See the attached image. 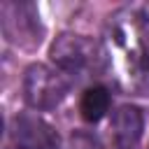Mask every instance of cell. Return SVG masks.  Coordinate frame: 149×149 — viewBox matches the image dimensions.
<instances>
[{
    "label": "cell",
    "mask_w": 149,
    "mask_h": 149,
    "mask_svg": "<svg viewBox=\"0 0 149 149\" xmlns=\"http://www.w3.org/2000/svg\"><path fill=\"white\" fill-rule=\"evenodd\" d=\"M70 84L61 70L35 63L23 74V98L35 109H54L68 93Z\"/></svg>",
    "instance_id": "obj_2"
},
{
    "label": "cell",
    "mask_w": 149,
    "mask_h": 149,
    "mask_svg": "<svg viewBox=\"0 0 149 149\" xmlns=\"http://www.w3.org/2000/svg\"><path fill=\"white\" fill-rule=\"evenodd\" d=\"M107 109H109V93L105 86H91L84 91L81 102H79V112L86 121H91V123L100 121L107 114Z\"/></svg>",
    "instance_id": "obj_6"
},
{
    "label": "cell",
    "mask_w": 149,
    "mask_h": 149,
    "mask_svg": "<svg viewBox=\"0 0 149 149\" xmlns=\"http://www.w3.org/2000/svg\"><path fill=\"white\" fill-rule=\"evenodd\" d=\"M142 126H144V119L135 105H121L112 114V135L121 149H130L137 144L142 135Z\"/></svg>",
    "instance_id": "obj_5"
},
{
    "label": "cell",
    "mask_w": 149,
    "mask_h": 149,
    "mask_svg": "<svg viewBox=\"0 0 149 149\" xmlns=\"http://www.w3.org/2000/svg\"><path fill=\"white\" fill-rule=\"evenodd\" d=\"M2 30L9 42L19 47H35L40 44V14L30 2H5L2 5Z\"/></svg>",
    "instance_id": "obj_3"
},
{
    "label": "cell",
    "mask_w": 149,
    "mask_h": 149,
    "mask_svg": "<svg viewBox=\"0 0 149 149\" xmlns=\"http://www.w3.org/2000/svg\"><path fill=\"white\" fill-rule=\"evenodd\" d=\"M51 61L58 65L61 72L84 74V72H100L105 65V49L84 35L63 33L51 44Z\"/></svg>",
    "instance_id": "obj_1"
},
{
    "label": "cell",
    "mask_w": 149,
    "mask_h": 149,
    "mask_svg": "<svg viewBox=\"0 0 149 149\" xmlns=\"http://www.w3.org/2000/svg\"><path fill=\"white\" fill-rule=\"evenodd\" d=\"M12 140L19 149H58L61 137L42 116L23 112L12 119Z\"/></svg>",
    "instance_id": "obj_4"
}]
</instances>
